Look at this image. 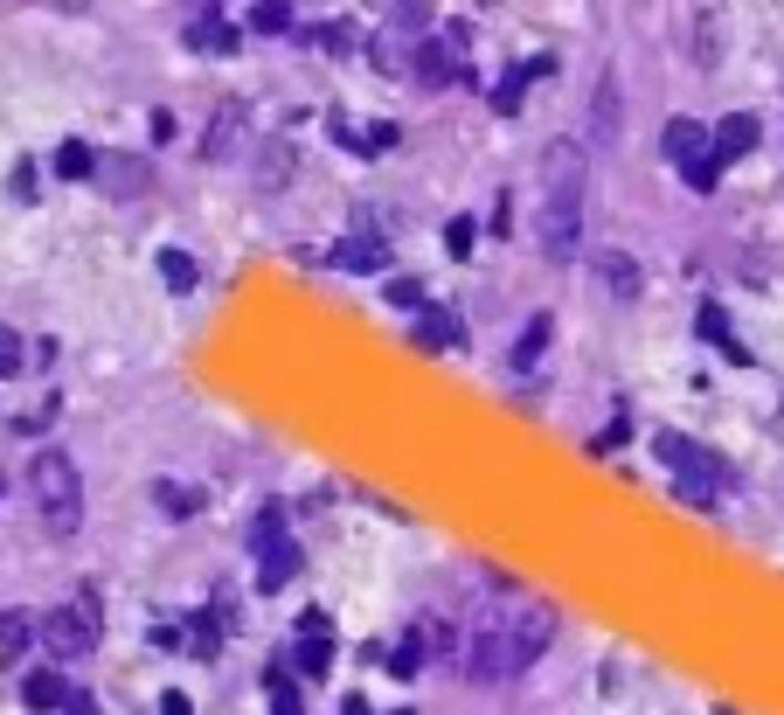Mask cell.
<instances>
[{"instance_id": "6da1fadb", "label": "cell", "mask_w": 784, "mask_h": 715, "mask_svg": "<svg viewBox=\"0 0 784 715\" xmlns=\"http://www.w3.org/2000/svg\"><path fill=\"white\" fill-rule=\"evenodd\" d=\"M548 640H556V612H548L541 597H501V604H493V612L473 625V640H465L458 667H465V681L493 687V681L528 674L535 660L548 653Z\"/></svg>"}, {"instance_id": "7a4b0ae2", "label": "cell", "mask_w": 784, "mask_h": 715, "mask_svg": "<svg viewBox=\"0 0 784 715\" xmlns=\"http://www.w3.org/2000/svg\"><path fill=\"white\" fill-rule=\"evenodd\" d=\"M584 153L577 140H563L556 153H548V202H541V257L548 264H569L584 244Z\"/></svg>"}, {"instance_id": "3957f363", "label": "cell", "mask_w": 784, "mask_h": 715, "mask_svg": "<svg viewBox=\"0 0 784 715\" xmlns=\"http://www.w3.org/2000/svg\"><path fill=\"white\" fill-rule=\"evenodd\" d=\"M652 452H660V466L673 472V493L688 500V508H715V493H729L736 487V466L729 459H715L709 445H694V438H681V431H660L652 438Z\"/></svg>"}, {"instance_id": "277c9868", "label": "cell", "mask_w": 784, "mask_h": 715, "mask_svg": "<svg viewBox=\"0 0 784 715\" xmlns=\"http://www.w3.org/2000/svg\"><path fill=\"white\" fill-rule=\"evenodd\" d=\"M29 493H35V514L49 521V535H76V521H84V480H76L70 452H35Z\"/></svg>"}, {"instance_id": "5b68a950", "label": "cell", "mask_w": 784, "mask_h": 715, "mask_svg": "<svg viewBox=\"0 0 784 715\" xmlns=\"http://www.w3.org/2000/svg\"><path fill=\"white\" fill-rule=\"evenodd\" d=\"M97 640H104V597L70 591L56 604V619H49V646H56V660H84V653H97Z\"/></svg>"}, {"instance_id": "8992f818", "label": "cell", "mask_w": 784, "mask_h": 715, "mask_svg": "<svg viewBox=\"0 0 784 715\" xmlns=\"http://www.w3.org/2000/svg\"><path fill=\"white\" fill-rule=\"evenodd\" d=\"M410 76L424 91H444L452 76H465V29L452 21V29H437V35H424L416 42V63H410Z\"/></svg>"}, {"instance_id": "52a82bcc", "label": "cell", "mask_w": 784, "mask_h": 715, "mask_svg": "<svg viewBox=\"0 0 784 715\" xmlns=\"http://www.w3.org/2000/svg\"><path fill=\"white\" fill-rule=\"evenodd\" d=\"M257 584H265V591H285V584H292V576H299V542L292 535H278V508H265V514H257Z\"/></svg>"}, {"instance_id": "ba28073f", "label": "cell", "mask_w": 784, "mask_h": 715, "mask_svg": "<svg viewBox=\"0 0 784 715\" xmlns=\"http://www.w3.org/2000/svg\"><path fill=\"white\" fill-rule=\"evenodd\" d=\"M188 49L195 57H229V49H237V21L223 8H195L188 14Z\"/></svg>"}, {"instance_id": "9c48e42d", "label": "cell", "mask_w": 784, "mask_h": 715, "mask_svg": "<svg viewBox=\"0 0 784 715\" xmlns=\"http://www.w3.org/2000/svg\"><path fill=\"white\" fill-rule=\"evenodd\" d=\"M548 70H556V57H528L520 70H507L501 84L486 91V104H493L501 119H514V112H520V98H528V84H535V76H548Z\"/></svg>"}, {"instance_id": "30bf717a", "label": "cell", "mask_w": 784, "mask_h": 715, "mask_svg": "<svg viewBox=\"0 0 784 715\" xmlns=\"http://www.w3.org/2000/svg\"><path fill=\"white\" fill-rule=\"evenodd\" d=\"M756 132H764V125H756V112H729V119L709 132V153L729 167V161H743V153L756 146Z\"/></svg>"}, {"instance_id": "8fae6325", "label": "cell", "mask_w": 784, "mask_h": 715, "mask_svg": "<svg viewBox=\"0 0 784 715\" xmlns=\"http://www.w3.org/2000/svg\"><path fill=\"white\" fill-rule=\"evenodd\" d=\"M548 340H556V313H535V320L520 327V340L507 348V368H514V376H528V368L548 355Z\"/></svg>"}, {"instance_id": "7c38bea8", "label": "cell", "mask_w": 784, "mask_h": 715, "mask_svg": "<svg viewBox=\"0 0 784 715\" xmlns=\"http://www.w3.org/2000/svg\"><path fill=\"white\" fill-rule=\"evenodd\" d=\"M327 264H341V272H382V264H389V244H382V236H369V229H361V236H341Z\"/></svg>"}, {"instance_id": "4fadbf2b", "label": "cell", "mask_w": 784, "mask_h": 715, "mask_svg": "<svg viewBox=\"0 0 784 715\" xmlns=\"http://www.w3.org/2000/svg\"><path fill=\"white\" fill-rule=\"evenodd\" d=\"M660 153L673 167H688V161H701L709 153V132H701L694 119H667V132H660Z\"/></svg>"}, {"instance_id": "5bb4252c", "label": "cell", "mask_w": 784, "mask_h": 715, "mask_svg": "<svg viewBox=\"0 0 784 715\" xmlns=\"http://www.w3.org/2000/svg\"><path fill=\"white\" fill-rule=\"evenodd\" d=\"M63 695H70V687H63V667H29V674H21V702H29L35 715L63 708Z\"/></svg>"}, {"instance_id": "9a60e30c", "label": "cell", "mask_w": 784, "mask_h": 715, "mask_svg": "<svg viewBox=\"0 0 784 715\" xmlns=\"http://www.w3.org/2000/svg\"><path fill=\"white\" fill-rule=\"evenodd\" d=\"M208 161H229V153H244V104H223L216 125H208Z\"/></svg>"}, {"instance_id": "2e32d148", "label": "cell", "mask_w": 784, "mask_h": 715, "mask_svg": "<svg viewBox=\"0 0 784 715\" xmlns=\"http://www.w3.org/2000/svg\"><path fill=\"white\" fill-rule=\"evenodd\" d=\"M416 42H424V35H396V29H389V35H375V49H369V57H375V70H382V76H410V63H416Z\"/></svg>"}, {"instance_id": "e0dca14e", "label": "cell", "mask_w": 784, "mask_h": 715, "mask_svg": "<svg viewBox=\"0 0 784 715\" xmlns=\"http://www.w3.org/2000/svg\"><path fill=\"white\" fill-rule=\"evenodd\" d=\"M458 334H465V327H458L444 306H424V320H416V334H410V340H416L424 355H437V348H458Z\"/></svg>"}, {"instance_id": "ac0fdd59", "label": "cell", "mask_w": 784, "mask_h": 715, "mask_svg": "<svg viewBox=\"0 0 784 715\" xmlns=\"http://www.w3.org/2000/svg\"><path fill=\"white\" fill-rule=\"evenodd\" d=\"M618 132V76H597V98H590V140L605 146Z\"/></svg>"}, {"instance_id": "d6986e66", "label": "cell", "mask_w": 784, "mask_h": 715, "mask_svg": "<svg viewBox=\"0 0 784 715\" xmlns=\"http://www.w3.org/2000/svg\"><path fill=\"white\" fill-rule=\"evenodd\" d=\"M180 640H188V653H202V660H208V653L223 646V604H208V612H195V625L180 632Z\"/></svg>"}, {"instance_id": "ffe728a7", "label": "cell", "mask_w": 784, "mask_h": 715, "mask_svg": "<svg viewBox=\"0 0 784 715\" xmlns=\"http://www.w3.org/2000/svg\"><path fill=\"white\" fill-rule=\"evenodd\" d=\"M244 29H257V35H292V8H285V0H257V8L244 14Z\"/></svg>"}, {"instance_id": "44dd1931", "label": "cell", "mask_w": 784, "mask_h": 715, "mask_svg": "<svg viewBox=\"0 0 784 715\" xmlns=\"http://www.w3.org/2000/svg\"><path fill=\"white\" fill-rule=\"evenodd\" d=\"M56 174H63V181H91V174H97V153H91L84 140H63V146H56Z\"/></svg>"}, {"instance_id": "7402d4cb", "label": "cell", "mask_w": 784, "mask_h": 715, "mask_svg": "<svg viewBox=\"0 0 784 715\" xmlns=\"http://www.w3.org/2000/svg\"><path fill=\"white\" fill-rule=\"evenodd\" d=\"M701 340H709V348H729V361H750L743 348H736V334H729V320H722V306H701Z\"/></svg>"}, {"instance_id": "603a6c76", "label": "cell", "mask_w": 784, "mask_h": 715, "mask_svg": "<svg viewBox=\"0 0 784 715\" xmlns=\"http://www.w3.org/2000/svg\"><path fill=\"white\" fill-rule=\"evenodd\" d=\"M299 174V153L292 146H271L265 161H257V188H278V181H292Z\"/></svg>"}, {"instance_id": "cb8c5ba5", "label": "cell", "mask_w": 784, "mask_h": 715, "mask_svg": "<svg viewBox=\"0 0 784 715\" xmlns=\"http://www.w3.org/2000/svg\"><path fill=\"white\" fill-rule=\"evenodd\" d=\"M29 612H0V660H21V653H29Z\"/></svg>"}, {"instance_id": "d4e9b609", "label": "cell", "mask_w": 784, "mask_h": 715, "mask_svg": "<svg viewBox=\"0 0 784 715\" xmlns=\"http://www.w3.org/2000/svg\"><path fill=\"white\" fill-rule=\"evenodd\" d=\"M161 278H167V293H195V257L188 251H161Z\"/></svg>"}, {"instance_id": "484cf974", "label": "cell", "mask_w": 784, "mask_h": 715, "mask_svg": "<svg viewBox=\"0 0 784 715\" xmlns=\"http://www.w3.org/2000/svg\"><path fill=\"white\" fill-rule=\"evenodd\" d=\"M292 667H299L306 681H320V674L333 667V646H327V640H299V646H292Z\"/></svg>"}, {"instance_id": "4316f807", "label": "cell", "mask_w": 784, "mask_h": 715, "mask_svg": "<svg viewBox=\"0 0 784 715\" xmlns=\"http://www.w3.org/2000/svg\"><path fill=\"white\" fill-rule=\"evenodd\" d=\"M473 244H479V223H473V216H452V223H444V251H452V257H473Z\"/></svg>"}, {"instance_id": "83f0119b", "label": "cell", "mask_w": 784, "mask_h": 715, "mask_svg": "<svg viewBox=\"0 0 784 715\" xmlns=\"http://www.w3.org/2000/svg\"><path fill=\"white\" fill-rule=\"evenodd\" d=\"M271 715H306V695L285 681V667H271Z\"/></svg>"}, {"instance_id": "f1b7e54d", "label": "cell", "mask_w": 784, "mask_h": 715, "mask_svg": "<svg viewBox=\"0 0 784 715\" xmlns=\"http://www.w3.org/2000/svg\"><path fill=\"white\" fill-rule=\"evenodd\" d=\"M396 146H403V125H389V119L361 125V153H396Z\"/></svg>"}, {"instance_id": "f546056e", "label": "cell", "mask_w": 784, "mask_h": 715, "mask_svg": "<svg viewBox=\"0 0 784 715\" xmlns=\"http://www.w3.org/2000/svg\"><path fill=\"white\" fill-rule=\"evenodd\" d=\"M681 181H688L694 195H709L715 181H722V161H715V153H701V161H688V167H681Z\"/></svg>"}, {"instance_id": "4dcf8cb0", "label": "cell", "mask_w": 784, "mask_h": 715, "mask_svg": "<svg viewBox=\"0 0 784 715\" xmlns=\"http://www.w3.org/2000/svg\"><path fill=\"white\" fill-rule=\"evenodd\" d=\"M161 508H167V514H202V493H195V487L161 480Z\"/></svg>"}, {"instance_id": "1f68e13d", "label": "cell", "mask_w": 784, "mask_h": 715, "mask_svg": "<svg viewBox=\"0 0 784 715\" xmlns=\"http://www.w3.org/2000/svg\"><path fill=\"white\" fill-rule=\"evenodd\" d=\"M605 278L618 285V293H639V264L625 257V251H611V257H605Z\"/></svg>"}, {"instance_id": "d6a6232c", "label": "cell", "mask_w": 784, "mask_h": 715, "mask_svg": "<svg viewBox=\"0 0 784 715\" xmlns=\"http://www.w3.org/2000/svg\"><path fill=\"white\" fill-rule=\"evenodd\" d=\"M21 361H29V355H21V334H14V327H0V382L21 376Z\"/></svg>"}, {"instance_id": "836d02e7", "label": "cell", "mask_w": 784, "mask_h": 715, "mask_svg": "<svg viewBox=\"0 0 784 715\" xmlns=\"http://www.w3.org/2000/svg\"><path fill=\"white\" fill-rule=\"evenodd\" d=\"M625 438H632V423H625V417H611V423H605V431H597V438H590V452H597V459H605V452H618V445H625Z\"/></svg>"}, {"instance_id": "e575fe53", "label": "cell", "mask_w": 784, "mask_h": 715, "mask_svg": "<svg viewBox=\"0 0 784 715\" xmlns=\"http://www.w3.org/2000/svg\"><path fill=\"white\" fill-rule=\"evenodd\" d=\"M389 306H416V313H424L431 299H424V285H416V278H389Z\"/></svg>"}, {"instance_id": "d590c367", "label": "cell", "mask_w": 784, "mask_h": 715, "mask_svg": "<svg viewBox=\"0 0 784 715\" xmlns=\"http://www.w3.org/2000/svg\"><path fill=\"white\" fill-rule=\"evenodd\" d=\"M382 660H389V674H416V667H424V660H416V646H410V640H403L396 653H382Z\"/></svg>"}, {"instance_id": "8d00e7d4", "label": "cell", "mask_w": 784, "mask_h": 715, "mask_svg": "<svg viewBox=\"0 0 784 715\" xmlns=\"http://www.w3.org/2000/svg\"><path fill=\"white\" fill-rule=\"evenodd\" d=\"M320 49H327V57H341V49H348V21H327V29H320Z\"/></svg>"}, {"instance_id": "74e56055", "label": "cell", "mask_w": 784, "mask_h": 715, "mask_svg": "<svg viewBox=\"0 0 784 715\" xmlns=\"http://www.w3.org/2000/svg\"><path fill=\"white\" fill-rule=\"evenodd\" d=\"M146 132H153V146H167V140H174V112H153Z\"/></svg>"}, {"instance_id": "f35d334b", "label": "cell", "mask_w": 784, "mask_h": 715, "mask_svg": "<svg viewBox=\"0 0 784 715\" xmlns=\"http://www.w3.org/2000/svg\"><path fill=\"white\" fill-rule=\"evenodd\" d=\"M153 646L174 653V646H188V640H180V625H153Z\"/></svg>"}, {"instance_id": "ab89813d", "label": "cell", "mask_w": 784, "mask_h": 715, "mask_svg": "<svg viewBox=\"0 0 784 715\" xmlns=\"http://www.w3.org/2000/svg\"><path fill=\"white\" fill-rule=\"evenodd\" d=\"M63 715H97V708H91L84 687H70V695H63Z\"/></svg>"}, {"instance_id": "60d3db41", "label": "cell", "mask_w": 784, "mask_h": 715, "mask_svg": "<svg viewBox=\"0 0 784 715\" xmlns=\"http://www.w3.org/2000/svg\"><path fill=\"white\" fill-rule=\"evenodd\" d=\"M161 715H195V702L188 695H161Z\"/></svg>"}, {"instance_id": "b9f144b4", "label": "cell", "mask_w": 784, "mask_h": 715, "mask_svg": "<svg viewBox=\"0 0 784 715\" xmlns=\"http://www.w3.org/2000/svg\"><path fill=\"white\" fill-rule=\"evenodd\" d=\"M341 715H369V702H361V695H348V702H341Z\"/></svg>"}, {"instance_id": "7bdbcfd3", "label": "cell", "mask_w": 784, "mask_h": 715, "mask_svg": "<svg viewBox=\"0 0 784 715\" xmlns=\"http://www.w3.org/2000/svg\"><path fill=\"white\" fill-rule=\"evenodd\" d=\"M396 715H410V708H396Z\"/></svg>"}]
</instances>
